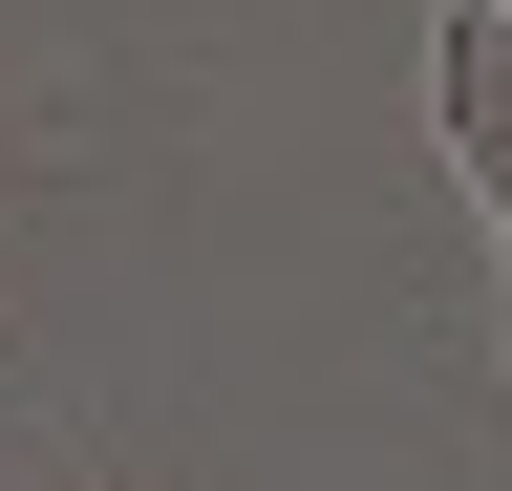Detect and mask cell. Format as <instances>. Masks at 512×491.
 <instances>
[{
	"mask_svg": "<svg viewBox=\"0 0 512 491\" xmlns=\"http://www.w3.org/2000/svg\"><path fill=\"white\" fill-rule=\"evenodd\" d=\"M427 129H448V193H470L491 257H512V0H448L427 22Z\"/></svg>",
	"mask_w": 512,
	"mask_h": 491,
	"instance_id": "6da1fadb",
	"label": "cell"
},
{
	"mask_svg": "<svg viewBox=\"0 0 512 491\" xmlns=\"http://www.w3.org/2000/svg\"><path fill=\"white\" fill-rule=\"evenodd\" d=\"M491 342H512V299H491Z\"/></svg>",
	"mask_w": 512,
	"mask_h": 491,
	"instance_id": "7a4b0ae2",
	"label": "cell"
}]
</instances>
